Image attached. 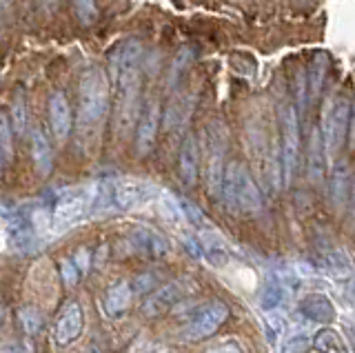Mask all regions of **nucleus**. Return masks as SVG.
Instances as JSON below:
<instances>
[{"mask_svg": "<svg viewBox=\"0 0 355 353\" xmlns=\"http://www.w3.org/2000/svg\"><path fill=\"white\" fill-rule=\"evenodd\" d=\"M140 58L142 49L136 40L122 42L111 58V80L118 89L116 125L120 131H129L140 107Z\"/></svg>", "mask_w": 355, "mask_h": 353, "instance_id": "nucleus-1", "label": "nucleus"}, {"mask_svg": "<svg viewBox=\"0 0 355 353\" xmlns=\"http://www.w3.org/2000/svg\"><path fill=\"white\" fill-rule=\"evenodd\" d=\"M109 107V78L103 69H92L80 80V105H78V127L94 129L103 123Z\"/></svg>", "mask_w": 355, "mask_h": 353, "instance_id": "nucleus-2", "label": "nucleus"}, {"mask_svg": "<svg viewBox=\"0 0 355 353\" xmlns=\"http://www.w3.org/2000/svg\"><path fill=\"white\" fill-rule=\"evenodd\" d=\"M222 198H225L227 207L236 209V212H242V214H258L262 207L258 187H255L249 169L244 167L242 162L227 164Z\"/></svg>", "mask_w": 355, "mask_h": 353, "instance_id": "nucleus-3", "label": "nucleus"}, {"mask_svg": "<svg viewBox=\"0 0 355 353\" xmlns=\"http://www.w3.org/2000/svg\"><path fill=\"white\" fill-rule=\"evenodd\" d=\"M229 318V307L220 300H211L193 309L191 318L184 325V340L189 342H200L207 340L209 336H214L216 331L225 325V320Z\"/></svg>", "mask_w": 355, "mask_h": 353, "instance_id": "nucleus-4", "label": "nucleus"}, {"mask_svg": "<svg viewBox=\"0 0 355 353\" xmlns=\"http://www.w3.org/2000/svg\"><path fill=\"white\" fill-rule=\"evenodd\" d=\"M351 105L349 101H331L324 109V123H322V136H324V145L329 158H333L342 149L344 140L349 134V120H351Z\"/></svg>", "mask_w": 355, "mask_h": 353, "instance_id": "nucleus-5", "label": "nucleus"}, {"mask_svg": "<svg viewBox=\"0 0 355 353\" xmlns=\"http://www.w3.org/2000/svg\"><path fill=\"white\" fill-rule=\"evenodd\" d=\"M225 153H227V131L220 123L211 125L209 134V151H207V187L209 193L222 198V187H225Z\"/></svg>", "mask_w": 355, "mask_h": 353, "instance_id": "nucleus-6", "label": "nucleus"}, {"mask_svg": "<svg viewBox=\"0 0 355 353\" xmlns=\"http://www.w3.org/2000/svg\"><path fill=\"white\" fill-rule=\"evenodd\" d=\"M94 205V189L78 187V189H67L55 198L51 209V223L55 225H71L80 220Z\"/></svg>", "mask_w": 355, "mask_h": 353, "instance_id": "nucleus-7", "label": "nucleus"}, {"mask_svg": "<svg viewBox=\"0 0 355 353\" xmlns=\"http://www.w3.org/2000/svg\"><path fill=\"white\" fill-rule=\"evenodd\" d=\"M282 160L284 184H291L300 162V118L293 105H286L282 112Z\"/></svg>", "mask_w": 355, "mask_h": 353, "instance_id": "nucleus-8", "label": "nucleus"}, {"mask_svg": "<svg viewBox=\"0 0 355 353\" xmlns=\"http://www.w3.org/2000/svg\"><path fill=\"white\" fill-rule=\"evenodd\" d=\"M83 329H85V313H83V307L78 304L76 300L67 302L62 307V311L55 320V327H53V340L55 345L67 347L76 342L78 338L83 336Z\"/></svg>", "mask_w": 355, "mask_h": 353, "instance_id": "nucleus-9", "label": "nucleus"}, {"mask_svg": "<svg viewBox=\"0 0 355 353\" xmlns=\"http://www.w3.org/2000/svg\"><path fill=\"white\" fill-rule=\"evenodd\" d=\"M160 127V105L149 101L142 107V114L138 116V129H136V153L138 156H149L155 138H158Z\"/></svg>", "mask_w": 355, "mask_h": 353, "instance_id": "nucleus-10", "label": "nucleus"}, {"mask_svg": "<svg viewBox=\"0 0 355 353\" xmlns=\"http://www.w3.org/2000/svg\"><path fill=\"white\" fill-rule=\"evenodd\" d=\"M155 193V187L144 182V180H133V178H125V180H114V205L116 209H133L138 205H144L147 200H151Z\"/></svg>", "mask_w": 355, "mask_h": 353, "instance_id": "nucleus-11", "label": "nucleus"}, {"mask_svg": "<svg viewBox=\"0 0 355 353\" xmlns=\"http://www.w3.org/2000/svg\"><path fill=\"white\" fill-rule=\"evenodd\" d=\"M184 298V282L178 280V282H169L155 289L147 300L142 304V313L147 318H155V316H162L166 313L173 304H178Z\"/></svg>", "mask_w": 355, "mask_h": 353, "instance_id": "nucleus-12", "label": "nucleus"}, {"mask_svg": "<svg viewBox=\"0 0 355 353\" xmlns=\"http://www.w3.org/2000/svg\"><path fill=\"white\" fill-rule=\"evenodd\" d=\"M129 240L133 249L138 253H142L144 258H162L166 251H169V245H166V238L162 234H158L155 229L151 227H144L138 225L131 229Z\"/></svg>", "mask_w": 355, "mask_h": 353, "instance_id": "nucleus-13", "label": "nucleus"}, {"mask_svg": "<svg viewBox=\"0 0 355 353\" xmlns=\"http://www.w3.org/2000/svg\"><path fill=\"white\" fill-rule=\"evenodd\" d=\"M49 123L58 142H64L71 134V107L62 92H53L49 96Z\"/></svg>", "mask_w": 355, "mask_h": 353, "instance_id": "nucleus-14", "label": "nucleus"}, {"mask_svg": "<svg viewBox=\"0 0 355 353\" xmlns=\"http://www.w3.org/2000/svg\"><path fill=\"white\" fill-rule=\"evenodd\" d=\"M327 145H324V136H322V127H313L309 138V158H306V173L309 180L318 184L324 178V169H327Z\"/></svg>", "mask_w": 355, "mask_h": 353, "instance_id": "nucleus-15", "label": "nucleus"}, {"mask_svg": "<svg viewBox=\"0 0 355 353\" xmlns=\"http://www.w3.org/2000/svg\"><path fill=\"white\" fill-rule=\"evenodd\" d=\"M198 169H200V149L198 140L193 134H187L180 147V156H178V171L187 187H193L198 180Z\"/></svg>", "mask_w": 355, "mask_h": 353, "instance_id": "nucleus-16", "label": "nucleus"}, {"mask_svg": "<svg viewBox=\"0 0 355 353\" xmlns=\"http://www.w3.org/2000/svg\"><path fill=\"white\" fill-rule=\"evenodd\" d=\"M31 158L40 178H47L53 169V149L47 134L40 127H33L31 131Z\"/></svg>", "mask_w": 355, "mask_h": 353, "instance_id": "nucleus-17", "label": "nucleus"}, {"mask_svg": "<svg viewBox=\"0 0 355 353\" xmlns=\"http://www.w3.org/2000/svg\"><path fill=\"white\" fill-rule=\"evenodd\" d=\"M297 311L302 313L304 318L313 320V322H331L333 318H336V307L329 300L324 293H309L304 295L302 300L297 304Z\"/></svg>", "mask_w": 355, "mask_h": 353, "instance_id": "nucleus-18", "label": "nucleus"}, {"mask_svg": "<svg viewBox=\"0 0 355 353\" xmlns=\"http://www.w3.org/2000/svg\"><path fill=\"white\" fill-rule=\"evenodd\" d=\"M133 300V286L127 280H116L109 284V289L105 293V313L109 318H120L125 316Z\"/></svg>", "mask_w": 355, "mask_h": 353, "instance_id": "nucleus-19", "label": "nucleus"}, {"mask_svg": "<svg viewBox=\"0 0 355 353\" xmlns=\"http://www.w3.org/2000/svg\"><path fill=\"white\" fill-rule=\"evenodd\" d=\"M351 175H349V167L347 162H338V167L333 169V175H331V187H329V196H331V205L338 209H344L347 200L351 198Z\"/></svg>", "mask_w": 355, "mask_h": 353, "instance_id": "nucleus-20", "label": "nucleus"}, {"mask_svg": "<svg viewBox=\"0 0 355 353\" xmlns=\"http://www.w3.org/2000/svg\"><path fill=\"white\" fill-rule=\"evenodd\" d=\"M193 109V98L189 94H175L171 98V103L166 105V112H164V129L166 131H173L175 127H182L187 123L189 114Z\"/></svg>", "mask_w": 355, "mask_h": 353, "instance_id": "nucleus-21", "label": "nucleus"}, {"mask_svg": "<svg viewBox=\"0 0 355 353\" xmlns=\"http://www.w3.org/2000/svg\"><path fill=\"white\" fill-rule=\"evenodd\" d=\"M198 238H200V245H202L205 260L209 264H214V267H225L227 260H229L227 242L222 240L216 231H202Z\"/></svg>", "mask_w": 355, "mask_h": 353, "instance_id": "nucleus-22", "label": "nucleus"}, {"mask_svg": "<svg viewBox=\"0 0 355 353\" xmlns=\"http://www.w3.org/2000/svg\"><path fill=\"white\" fill-rule=\"evenodd\" d=\"M9 123H11V129H14V134L22 136L27 129V114H25V96L22 92H16L14 98H11V107H9Z\"/></svg>", "mask_w": 355, "mask_h": 353, "instance_id": "nucleus-23", "label": "nucleus"}, {"mask_svg": "<svg viewBox=\"0 0 355 353\" xmlns=\"http://www.w3.org/2000/svg\"><path fill=\"white\" fill-rule=\"evenodd\" d=\"M18 322L22 327V331L29 336H36L42 329V313L36 307H22L18 311Z\"/></svg>", "mask_w": 355, "mask_h": 353, "instance_id": "nucleus-24", "label": "nucleus"}, {"mask_svg": "<svg viewBox=\"0 0 355 353\" xmlns=\"http://www.w3.org/2000/svg\"><path fill=\"white\" fill-rule=\"evenodd\" d=\"M324 74H327V58L324 56H318L311 64V76H309V96L311 98H318L320 89H322V83H324Z\"/></svg>", "mask_w": 355, "mask_h": 353, "instance_id": "nucleus-25", "label": "nucleus"}, {"mask_svg": "<svg viewBox=\"0 0 355 353\" xmlns=\"http://www.w3.org/2000/svg\"><path fill=\"white\" fill-rule=\"evenodd\" d=\"M60 275L67 289H73V286L80 282L83 278V269L78 267L76 258H60Z\"/></svg>", "mask_w": 355, "mask_h": 353, "instance_id": "nucleus-26", "label": "nucleus"}, {"mask_svg": "<svg viewBox=\"0 0 355 353\" xmlns=\"http://www.w3.org/2000/svg\"><path fill=\"white\" fill-rule=\"evenodd\" d=\"M315 347L318 351H342L344 349V342L342 338L336 334V331H331V329H324V331H320L318 338H315Z\"/></svg>", "mask_w": 355, "mask_h": 353, "instance_id": "nucleus-27", "label": "nucleus"}, {"mask_svg": "<svg viewBox=\"0 0 355 353\" xmlns=\"http://www.w3.org/2000/svg\"><path fill=\"white\" fill-rule=\"evenodd\" d=\"M282 295H284V291H282L280 284H275V282L266 284V289L260 295V307L264 309V311H273V309L280 307Z\"/></svg>", "mask_w": 355, "mask_h": 353, "instance_id": "nucleus-28", "label": "nucleus"}, {"mask_svg": "<svg viewBox=\"0 0 355 353\" xmlns=\"http://www.w3.org/2000/svg\"><path fill=\"white\" fill-rule=\"evenodd\" d=\"M11 123H9V116L5 114L0 118V140H3V164L7 167L9 160H11V153H14V147H11Z\"/></svg>", "mask_w": 355, "mask_h": 353, "instance_id": "nucleus-29", "label": "nucleus"}, {"mask_svg": "<svg viewBox=\"0 0 355 353\" xmlns=\"http://www.w3.org/2000/svg\"><path fill=\"white\" fill-rule=\"evenodd\" d=\"M76 5V14L80 18L83 25H92L98 12H96V0H73Z\"/></svg>", "mask_w": 355, "mask_h": 353, "instance_id": "nucleus-30", "label": "nucleus"}, {"mask_svg": "<svg viewBox=\"0 0 355 353\" xmlns=\"http://www.w3.org/2000/svg\"><path fill=\"white\" fill-rule=\"evenodd\" d=\"M311 349V338L304 334L291 336L282 347V353H306Z\"/></svg>", "mask_w": 355, "mask_h": 353, "instance_id": "nucleus-31", "label": "nucleus"}, {"mask_svg": "<svg viewBox=\"0 0 355 353\" xmlns=\"http://www.w3.org/2000/svg\"><path fill=\"white\" fill-rule=\"evenodd\" d=\"M178 205H180V214L182 216H187L189 220H191L193 225H202L205 223V218H202V214H200V209L198 207H193L191 203H187V200H182V198H178Z\"/></svg>", "mask_w": 355, "mask_h": 353, "instance_id": "nucleus-32", "label": "nucleus"}, {"mask_svg": "<svg viewBox=\"0 0 355 353\" xmlns=\"http://www.w3.org/2000/svg\"><path fill=\"white\" fill-rule=\"evenodd\" d=\"M205 353H244V351L236 340H227V342H220V345L207 349Z\"/></svg>", "mask_w": 355, "mask_h": 353, "instance_id": "nucleus-33", "label": "nucleus"}, {"mask_svg": "<svg viewBox=\"0 0 355 353\" xmlns=\"http://www.w3.org/2000/svg\"><path fill=\"white\" fill-rule=\"evenodd\" d=\"M304 80H306V76L304 74H300L297 76V105L300 109H306V94H304Z\"/></svg>", "mask_w": 355, "mask_h": 353, "instance_id": "nucleus-34", "label": "nucleus"}, {"mask_svg": "<svg viewBox=\"0 0 355 353\" xmlns=\"http://www.w3.org/2000/svg\"><path fill=\"white\" fill-rule=\"evenodd\" d=\"M351 218L355 223V178H353V184H351Z\"/></svg>", "mask_w": 355, "mask_h": 353, "instance_id": "nucleus-35", "label": "nucleus"}, {"mask_svg": "<svg viewBox=\"0 0 355 353\" xmlns=\"http://www.w3.org/2000/svg\"><path fill=\"white\" fill-rule=\"evenodd\" d=\"M351 134L355 136V107H353V125H351Z\"/></svg>", "mask_w": 355, "mask_h": 353, "instance_id": "nucleus-36", "label": "nucleus"}]
</instances>
